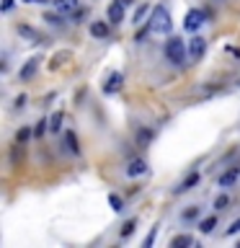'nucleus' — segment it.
Here are the masks:
<instances>
[{"instance_id": "30", "label": "nucleus", "mask_w": 240, "mask_h": 248, "mask_svg": "<svg viewBox=\"0 0 240 248\" xmlns=\"http://www.w3.org/2000/svg\"><path fill=\"white\" fill-rule=\"evenodd\" d=\"M155 235H158V228H152V230H150V238L145 240V248H150V246H152V240H155Z\"/></svg>"}, {"instance_id": "17", "label": "nucleus", "mask_w": 240, "mask_h": 248, "mask_svg": "<svg viewBox=\"0 0 240 248\" xmlns=\"http://www.w3.org/2000/svg\"><path fill=\"white\" fill-rule=\"evenodd\" d=\"M152 137H155V132H152V129H139V132H137V145H142V147H145Z\"/></svg>"}, {"instance_id": "25", "label": "nucleus", "mask_w": 240, "mask_h": 248, "mask_svg": "<svg viewBox=\"0 0 240 248\" xmlns=\"http://www.w3.org/2000/svg\"><path fill=\"white\" fill-rule=\"evenodd\" d=\"M44 21H46V23H52V26H62V13H60V16L46 13V16H44Z\"/></svg>"}, {"instance_id": "8", "label": "nucleus", "mask_w": 240, "mask_h": 248, "mask_svg": "<svg viewBox=\"0 0 240 248\" xmlns=\"http://www.w3.org/2000/svg\"><path fill=\"white\" fill-rule=\"evenodd\" d=\"M36 70H39V57H31L26 65L21 67V73H18V78L21 80H31V78L36 75Z\"/></svg>"}, {"instance_id": "24", "label": "nucleus", "mask_w": 240, "mask_h": 248, "mask_svg": "<svg viewBox=\"0 0 240 248\" xmlns=\"http://www.w3.org/2000/svg\"><path fill=\"white\" fill-rule=\"evenodd\" d=\"M230 207V197L227 194H220V197L214 199V209H227Z\"/></svg>"}, {"instance_id": "1", "label": "nucleus", "mask_w": 240, "mask_h": 248, "mask_svg": "<svg viewBox=\"0 0 240 248\" xmlns=\"http://www.w3.org/2000/svg\"><path fill=\"white\" fill-rule=\"evenodd\" d=\"M150 31L158 36H165L170 34V29H173V23H170V13L165 11V5H155L152 8V16H150Z\"/></svg>"}, {"instance_id": "28", "label": "nucleus", "mask_w": 240, "mask_h": 248, "mask_svg": "<svg viewBox=\"0 0 240 248\" xmlns=\"http://www.w3.org/2000/svg\"><path fill=\"white\" fill-rule=\"evenodd\" d=\"M13 5H15V0H3V5H0V11L8 13V11H13Z\"/></svg>"}, {"instance_id": "3", "label": "nucleus", "mask_w": 240, "mask_h": 248, "mask_svg": "<svg viewBox=\"0 0 240 248\" xmlns=\"http://www.w3.org/2000/svg\"><path fill=\"white\" fill-rule=\"evenodd\" d=\"M204 23H207V13L199 11V8H191V11L186 13V18H183V31L194 34V31H199Z\"/></svg>"}, {"instance_id": "31", "label": "nucleus", "mask_w": 240, "mask_h": 248, "mask_svg": "<svg viewBox=\"0 0 240 248\" xmlns=\"http://www.w3.org/2000/svg\"><path fill=\"white\" fill-rule=\"evenodd\" d=\"M23 3H34V5H46L49 0H23Z\"/></svg>"}, {"instance_id": "13", "label": "nucleus", "mask_w": 240, "mask_h": 248, "mask_svg": "<svg viewBox=\"0 0 240 248\" xmlns=\"http://www.w3.org/2000/svg\"><path fill=\"white\" fill-rule=\"evenodd\" d=\"M238 176H240V170H238V168H230L227 173L220 176V186H222V189H230V186H235Z\"/></svg>"}, {"instance_id": "22", "label": "nucleus", "mask_w": 240, "mask_h": 248, "mask_svg": "<svg viewBox=\"0 0 240 248\" xmlns=\"http://www.w3.org/2000/svg\"><path fill=\"white\" fill-rule=\"evenodd\" d=\"M46 129H49V119H42V122H36L34 137H44V135H46Z\"/></svg>"}, {"instance_id": "11", "label": "nucleus", "mask_w": 240, "mask_h": 248, "mask_svg": "<svg viewBox=\"0 0 240 248\" xmlns=\"http://www.w3.org/2000/svg\"><path fill=\"white\" fill-rule=\"evenodd\" d=\"M77 0H54V8H57V13L62 16H67V13H75L77 11Z\"/></svg>"}, {"instance_id": "5", "label": "nucleus", "mask_w": 240, "mask_h": 248, "mask_svg": "<svg viewBox=\"0 0 240 248\" xmlns=\"http://www.w3.org/2000/svg\"><path fill=\"white\" fill-rule=\"evenodd\" d=\"M204 52H207V39L194 36L189 42V62H191V65H196V62L204 57Z\"/></svg>"}, {"instance_id": "12", "label": "nucleus", "mask_w": 240, "mask_h": 248, "mask_svg": "<svg viewBox=\"0 0 240 248\" xmlns=\"http://www.w3.org/2000/svg\"><path fill=\"white\" fill-rule=\"evenodd\" d=\"M65 145H67V150L73 153V155H80V142H77V135H75L73 129L65 132Z\"/></svg>"}, {"instance_id": "21", "label": "nucleus", "mask_w": 240, "mask_h": 248, "mask_svg": "<svg viewBox=\"0 0 240 248\" xmlns=\"http://www.w3.org/2000/svg\"><path fill=\"white\" fill-rule=\"evenodd\" d=\"M147 11H150V5H139L137 8V11H135V16H132V21H135V23H142V18H145V16H147Z\"/></svg>"}, {"instance_id": "14", "label": "nucleus", "mask_w": 240, "mask_h": 248, "mask_svg": "<svg viewBox=\"0 0 240 248\" xmlns=\"http://www.w3.org/2000/svg\"><path fill=\"white\" fill-rule=\"evenodd\" d=\"M90 36L106 39V36H108V26H106L104 21H93V23H90Z\"/></svg>"}, {"instance_id": "9", "label": "nucleus", "mask_w": 240, "mask_h": 248, "mask_svg": "<svg viewBox=\"0 0 240 248\" xmlns=\"http://www.w3.org/2000/svg\"><path fill=\"white\" fill-rule=\"evenodd\" d=\"M15 31H18L23 39H29V42H44V36L39 34V31H34L31 26H26V23H18V26H15Z\"/></svg>"}, {"instance_id": "23", "label": "nucleus", "mask_w": 240, "mask_h": 248, "mask_svg": "<svg viewBox=\"0 0 240 248\" xmlns=\"http://www.w3.org/2000/svg\"><path fill=\"white\" fill-rule=\"evenodd\" d=\"M108 204H111L114 212H121V209H124V202H121V197H116V194H111V197H108Z\"/></svg>"}, {"instance_id": "19", "label": "nucleus", "mask_w": 240, "mask_h": 248, "mask_svg": "<svg viewBox=\"0 0 240 248\" xmlns=\"http://www.w3.org/2000/svg\"><path fill=\"white\" fill-rule=\"evenodd\" d=\"M29 137H31V129H29V127H21L18 132H15V145L29 142Z\"/></svg>"}, {"instance_id": "26", "label": "nucleus", "mask_w": 240, "mask_h": 248, "mask_svg": "<svg viewBox=\"0 0 240 248\" xmlns=\"http://www.w3.org/2000/svg\"><path fill=\"white\" fill-rule=\"evenodd\" d=\"M65 60H67V54H54V57H52V62H49V70H57V67H60Z\"/></svg>"}, {"instance_id": "27", "label": "nucleus", "mask_w": 240, "mask_h": 248, "mask_svg": "<svg viewBox=\"0 0 240 248\" xmlns=\"http://www.w3.org/2000/svg\"><path fill=\"white\" fill-rule=\"evenodd\" d=\"M196 215H199V209H196V207H191V209H186V212H183V220H194Z\"/></svg>"}, {"instance_id": "7", "label": "nucleus", "mask_w": 240, "mask_h": 248, "mask_svg": "<svg viewBox=\"0 0 240 248\" xmlns=\"http://www.w3.org/2000/svg\"><path fill=\"white\" fill-rule=\"evenodd\" d=\"M124 173H127L129 178H137V176H145L147 173V163L142 160V158H135L129 163L127 168H124Z\"/></svg>"}, {"instance_id": "32", "label": "nucleus", "mask_w": 240, "mask_h": 248, "mask_svg": "<svg viewBox=\"0 0 240 248\" xmlns=\"http://www.w3.org/2000/svg\"><path fill=\"white\" fill-rule=\"evenodd\" d=\"M238 246H240V240H238Z\"/></svg>"}, {"instance_id": "6", "label": "nucleus", "mask_w": 240, "mask_h": 248, "mask_svg": "<svg viewBox=\"0 0 240 248\" xmlns=\"http://www.w3.org/2000/svg\"><path fill=\"white\" fill-rule=\"evenodd\" d=\"M121 88H124V73H111L108 80H106V85H104V93L106 96H116Z\"/></svg>"}, {"instance_id": "15", "label": "nucleus", "mask_w": 240, "mask_h": 248, "mask_svg": "<svg viewBox=\"0 0 240 248\" xmlns=\"http://www.w3.org/2000/svg\"><path fill=\"white\" fill-rule=\"evenodd\" d=\"M62 122H65V114H62V111H54V114L49 116V129H52V132H62Z\"/></svg>"}, {"instance_id": "4", "label": "nucleus", "mask_w": 240, "mask_h": 248, "mask_svg": "<svg viewBox=\"0 0 240 248\" xmlns=\"http://www.w3.org/2000/svg\"><path fill=\"white\" fill-rule=\"evenodd\" d=\"M129 3H132V0H114V3L108 5V11H106L108 21H111V23H121V21H124V13H127V8H129Z\"/></svg>"}, {"instance_id": "18", "label": "nucleus", "mask_w": 240, "mask_h": 248, "mask_svg": "<svg viewBox=\"0 0 240 248\" xmlns=\"http://www.w3.org/2000/svg\"><path fill=\"white\" fill-rule=\"evenodd\" d=\"M214 225H217V217L212 215V217H207V220H201V222H199V230L207 235V232H212V230H214Z\"/></svg>"}, {"instance_id": "20", "label": "nucleus", "mask_w": 240, "mask_h": 248, "mask_svg": "<svg viewBox=\"0 0 240 248\" xmlns=\"http://www.w3.org/2000/svg\"><path fill=\"white\" fill-rule=\"evenodd\" d=\"M135 228H137V220H127V222L121 225V232H119V235H121V238H129L132 232H135Z\"/></svg>"}, {"instance_id": "29", "label": "nucleus", "mask_w": 240, "mask_h": 248, "mask_svg": "<svg viewBox=\"0 0 240 248\" xmlns=\"http://www.w3.org/2000/svg\"><path fill=\"white\" fill-rule=\"evenodd\" d=\"M235 232H240V220H235V222L227 228V235H235Z\"/></svg>"}, {"instance_id": "10", "label": "nucleus", "mask_w": 240, "mask_h": 248, "mask_svg": "<svg viewBox=\"0 0 240 248\" xmlns=\"http://www.w3.org/2000/svg\"><path fill=\"white\" fill-rule=\"evenodd\" d=\"M199 178H201V176L196 173V170H194V173H189V176H186V178H183L181 184L176 186V194H183V191H189V189H194V186L199 184Z\"/></svg>"}, {"instance_id": "16", "label": "nucleus", "mask_w": 240, "mask_h": 248, "mask_svg": "<svg viewBox=\"0 0 240 248\" xmlns=\"http://www.w3.org/2000/svg\"><path fill=\"white\" fill-rule=\"evenodd\" d=\"M191 243H194L191 235H176L170 240V248H183V246H191Z\"/></svg>"}, {"instance_id": "2", "label": "nucleus", "mask_w": 240, "mask_h": 248, "mask_svg": "<svg viewBox=\"0 0 240 248\" xmlns=\"http://www.w3.org/2000/svg\"><path fill=\"white\" fill-rule=\"evenodd\" d=\"M165 60L170 62V65H183L186 62V44L178 36L165 42Z\"/></svg>"}]
</instances>
